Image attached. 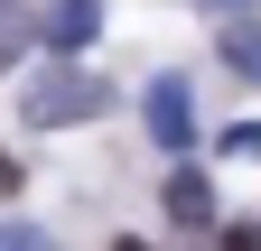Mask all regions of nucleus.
Segmentation results:
<instances>
[{
  "instance_id": "7ed1b4c3",
  "label": "nucleus",
  "mask_w": 261,
  "mask_h": 251,
  "mask_svg": "<svg viewBox=\"0 0 261 251\" xmlns=\"http://www.w3.org/2000/svg\"><path fill=\"white\" fill-rule=\"evenodd\" d=\"M93 28H103V0H47V19H38V38L47 47H93Z\"/></svg>"
},
{
  "instance_id": "6e6552de",
  "label": "nucleus",
  "mask_w": 261,
  "mask_h": 251,
  "mask_svg": "<svg viewBox=\"0 0 261 251\" xmlns=\"http://www.w3.org/2000/svg\"><path fill=\"white\" fill-rule=\"evenodd\" d=\"M224 251H261V224H224Z\"/></svg>"
},
{
  "instance_id": "39448f33",
  "label": "nucleus",
  "mask_w": 261,
  "mask_h": 251,
  "mask_svg": "<svg viewBox=\"0 0 261 251\" xmlns=\"http://www.w3.org/2000/svg\"><path fill=\"white\" fill-rule=\"evenodd\" d=\"M224 66L261 84V19H233V28H224Z\"/></svg>"
},
{
  "instance_id": "1a4fd4ad",
  "label": "nucleus",
  "mask_w": 261,
  "mask_h": 251,
  "mask_svg": "<svg viewBox=\"0 0 261 251\" xmlns=\"http://www.w3.org/2000/svg\"><path fill=\"white\" fill-rule=\"evenodd\" d=\"M19 186H28V168H19V159H0V196H19Z\"/></svg>"
},
{
  "instance_id": "0eeeda50",
  "label": "nucleus",
  "mask_w": 261,
  "mask_h": 251,
  "mask_svg": "<svg viewBox=\"0 0 261 251\" xmlns=\"http://www.w3.org/2000/svg\"><path fill=\"white\" fill-rule=\"evenodd\" d=\"M0 251H47V233L38 224H0Z\"/></svg>"
},
{
  "instance_id": "423d86ee",
  "label": "nucleus",
  "mask_w": 261,
  "mask_h": 251,
  "mask_svg": "<svg viewBox=\"0 0 261 251\" xmlns=\"http://www.w3.org/2000/svg\"><path fill=\"white\" fill-rule=\"evenodd\" d=\"M28 38H38V19H28V10H10V0H0V75H10L19 56H28Z\"/></svg>"
},
{
  "instance_id": "20e7f679",
  "label": "nucleus",
  "mask_w": 261,
  "mask_h": 251,
  "mask_svg": "<svg viewBox=\"0 0 261 251\" xmlns=\"http://www.w3.org/2000/svg\"><path fill=\"white\" fill-rule=\"evenodd\" d=\"M168 214H177V224H215V186L196 177V168H177L168 177Z\"/></svg>"
},
{
  "instance_id": "f257e3e1",
  "label": "nucleus",
  "mask_w": 261,
  "mask_h": 251,
  "mask_svg": "<svg viewBox=\"0 0 261 251\" xmlns=\"http://www.w3.org/2000/svg\"><path fill=\"white\" fill-rule=\"evenodd\" d=\"M103 103H112V93L93 84L84 66H47L38 84H28V103H19V112L38 121V131H65V121H93V112H103Z\"/></svg>"
},
{
  "instance_id": "f03ea898",
  "label": "nucleus",
  "mask_w": 261,
  "mask_h": 251,
  "mask_svg": "<svg viewBox=\"0 0 261 251\" xmlns=\"http://www.w3.org/2000/svg\"><path fill=\"white\" fill-rule=\"evenodd\" d=\"M149 140L159 149H187L196 140V93H187V75H159L149 84Z\"/></svg>"
},
{
  "instance_id": "9d476101",
  "label": "nucleus",
  "mask_w": 261,
  "mask_h": 251,
  "mask_svg": "<svg viewBox=\"0 0 261 251\" xmlns=\"http://www.w3.org/2000/svg\"><path fill=\"white\" fill-rule=\"evenodd\" d=\"M112 251H149V242H112Z\"/></svg>"
},
{
  "instance_id": "9b49d317",
  "label": "nucleus",
  "mask_w": 261,
  "mask_h": 251,
  "mask_svg": "<svg viewBox=\"0 0 261 251\" xmlns=\"http://www.w3.org/2000/svg\"><path fill=\"white\" fill-rule=\"evenodd\" d=\"M215 10H243V0H215Z\"/></svg>"
}]
</instances>
